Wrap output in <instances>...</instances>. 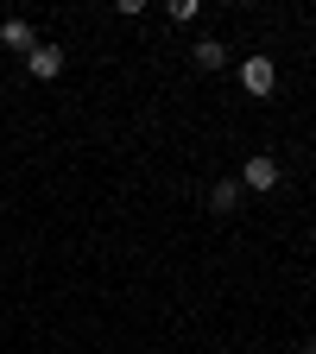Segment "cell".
Here are the masks:
<instances>
[{
  "label": "cell",
  "mask_w": 316,
  "mask_h": 354,
  "mask_svg": "<svg viewBox=\"0 0 316 354\" xmlns=\"http://www.w3.org/2000/svg\"><path fill=\"white\" fill-rule=\"evenodd\" d=\"M241 190H247V196L279 190V158H272V152H253V158L241 165Z\"/></svg>",
  "instance_id": "6da1fadb"
},
{
  "label": "cell",
  "mask_w": 316,
  "mask_h": 354,
  "mask_svg": "<svg viewBox=\"0 0 316 354\" xmlns=\"http://www.w3.org/2000/svg\"><path fill=\"white\" fill-rule=\"evenodd\" d=\"M241 88H247L253 102H266V95L279 88V70H272V57H266V51H253V57L241 64Z\"/></svg>",
  "instance_id": "7a4b0ae2"
},
{
  "label": "cell",
  "mask_w": 316,
  "mask_h": 354,
  "mask_svg": "<svg viewBox=\"0 0 316 354\" xmlns=\"http://www.w3.org/2000/svg\"><path fill=\"white\" fill-rule=\"evenodd\" d=\"M26 70L38 82H51V76H64V51H57V44H32V51H26Z\"/></svg>",
  "instance_id": "3957f363"
},
{
  "label": "cell",
  "mask_w": 316,
  "mask_h": 354,
  "mask_svg": "<svg viewBox=\"0 0 316 354\" xmlns=\"http://www.w3.org/2000/svg\"><path fill=\"white\" fill-rule=\"evenodd\" d=\"M241 196H247V190H241V177H215V184H209V209H215V215H234Z\"/></svg>",
  "instance_id": "277c9868"
},
{
  "label": "cell",
  "mask_w": 316,
  "mask_h": 354,
  "mask_svg": "<svg viewBox=\"0 0 316 354\" xmlns=\"http://www.w3.org/2000/svg\"><path fill=\"white\" fill-rule=\"evenodd\" d=\"M190 64H196V70H221V64H228V44H215V38L190 44Z\"/></svg>",
  "instance_id": "5b68a950"
},
{
  "label": "cell",
  "mask_w": 316,
  "mask_h": 354,
  "mask_svg": "<svg viewBox=\"0 0 316 354\" xmlns=\"http://www.w3.org/2000/svg\"><path fill=\"white\" fill-rule=\"evenodd\" d=\"M0 44H7V51H32L38 38H32V26H26V19H7V26H0Z\"/></svg>",
  "instance_id": "8992f818"
},
{
  "label": "cell",
  "mask_w": 316,
  "mask_h": 354,
  "mask_svg": "<svg viewBox=\"0 0 316 354\" xmlns=\"http://www.w3.org/2000/svg\"><path fill=\"white\" fill-rule=\"evenodd\" d=\"M310 354H316V335H310Z\"/></svg>",
  "instance_id": "52a82bcc"
}]
</instances>
